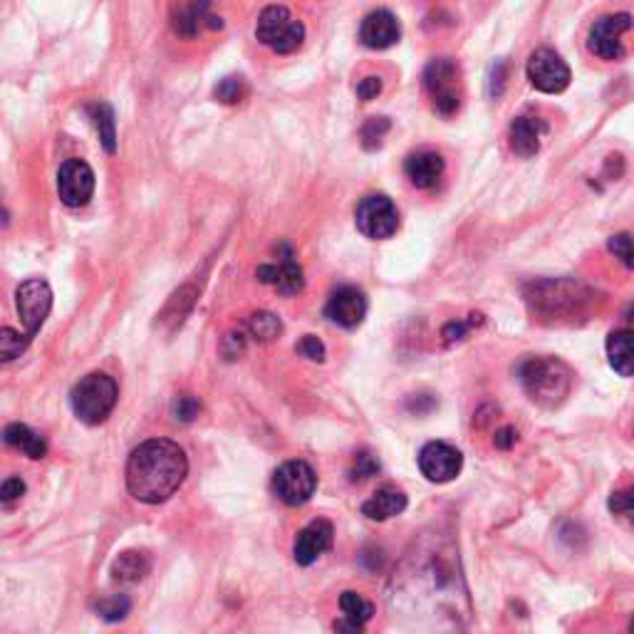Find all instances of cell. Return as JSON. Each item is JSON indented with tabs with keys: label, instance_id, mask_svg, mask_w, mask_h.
Listing matches in <instances>:
<instances>
[{
	"label": "cell",
	"instance_id": "6da1fadb",
	"mask_svg": "<svg viewBox=\"0 0 634 634\" xmlns=\"http://www.w3.org/2000/svg\"><path fill=\"white\" fill-rule=\"evenodd\" d=\"M188 473L184 449L169 439H149L127 461V488L141 504L157 506L182 488Z\"/></svg>",
	"mask_w": 634,
	"mask_h": 634
},
{
	"label": "cell",
	"instance_id": "7a4b0ae2",
	"mask_svg": "<svg viewBox=\"0 0 634 634\" xmlns=\"http://www.w3.org/2000/svg\"><path fill=\"white\" fill-rule=\"evenodd\" d=\"M402 598H416L419 595V604L431 598V595H451V598H463L461 575L457 570V563L443 553H427V557L419 555V561L414 563L412 573H402L400 577Z\"/></svg>",
	"mask_w": 634,
	"mask_h": 634
},
{
	"label": "cell",
	"instance_id": "3957f363",
	"mask_svg": "<svg viewBox=\"0 0 634 634\" xmlns=\"http://www.w3.org/2000/svg\"><path fill=\"white\" fill-rule=\"evenodd\" d=\"M518 380L535 404L553 410L570 392L573 372L570 367L555 357H531L520 362Z\"/></svg>",
	"mask_w": 634,
	"mask_h": 634
},
{
	"label": "cell",
	"instance_id": "277c9868",
	"mask_svg": "<svg viewBox=\"0 0 634 634\" xmlns=\"http://www.w3.org/2000/svg\"><path fill=\"white\" fill-rule=\"evenodd\" d=\"M117 400H119L117 382L112 380L109 374H102V372H92L88 377H82V380L74 384L70 392V404H72L74 416H78L82 424H90V427H97V424L107 419L112 410L117 406Z\"/></svg>",
	"mask_w": 634,
	"mask_h": 634
},
{
	"label": "cell",
	"instance_id": "5b68a950",
	"mask_svg": "<svg viewBox=\"0 0 634 634\" xmlns=\"http://www.w3.org/2000/svg\"><path fill=\"white\" fill-rule=\"evenodd\" d=\"M255 37L278 55H290L306 41V27L292 15L288 8L270 5L261 13L255 25Z\"/></svg>",
	"mask_w": 634,
	"mask_h": 634
},
{
	"label": "cell",
	"instance_id": "8992f818",
	"mask_svg": "<svg viewBox=\"0 0 634 634\" xmlns=\"http://www.w3.org/2000/svg\"><path fill=\"white\" fill-rule=\"evenodd\" d=\"M355 223L362 235L372 241L392 239L400 229V211L390 196L384 194H369L357 204Z\"/></svg>",
	"mask_w": 634,
	"mask_h": 634
},
{
	"label": "cell",
	"instance_id": "52a82bcc",
	"mask_svg": "<svg viewBox=\"0 0 634 634\" xmlns=\"http://www.w3.org/2000/svg\"><path fill=\"white\" fill-rule=\"evenodd\" d=\"M318 473L306 461H288L273 473V494L286 506H302L315 496Z\"/></svg>",
	"mask_w": 634,
	"mask_h": 634
},
{
	"label": "cell",
	"instance_id": "ba28073f",
	"mask_svg": "<svg viewBox=\"0 0 634 634\" xmlns=\"http://www.w3.org/2000/svg\"><path fill=\"white\" fill-rule=\"evenodd\" d=\"M424 84H427V90L431 94L434 109H437L441 117H451L453 112L459 109L461 104L459 68L449 58L429 62V68L424 70Z\"/></svg>",
	"mask_w": 634,
	"mask_h": 634
},
{
	"label": "cell",
	"instance_id": "9c48e42d",
	"mask_svg": "<svg viewBox=\"0 0 634 634\" xmlns=\"http://www.w3.org/2000/svg\"><path fill=\"white\" fill-rule=\"evenodd\" d=\"M15 306L18 315H21L25 325V333L35 337L53 310V290L43 278L25 280L23 286L15 290Z\"/></svg>",
	"mask_w": 634,
	"mask_h": 634
},
{
	"label": "cell",
	"instance_id": "30bf717a",
	"mask_svg": "<svg viewBox=\"0 0 634 634\" xmlns=\"http://www.w3.org/2000/svg\"><path fill=\"white\" fill-rule=\"evenodd\" d=\"M528 80L545 94H561L570 84V68L551 47H541L528 60Z\"/></svg>",
	"mask_w": 634,
	"mask_h": 634
},
{
	"label": "cell",
	"instance_id": "8fae6325",
	"mask_svg": "<svg viewBox=\"0 0 634 634\" xmlns=\"http://www.w3.org/2000/svg\"><path fill=\"white\" fill-rule=\"evenodd\" d=\"M632 27L630 13L618 15H604L598 23L590 27L588 47L592 55H598L600 60H622L624 58V45L622 35Z\"/></svg>",
	"mask_w": 634,
	"mask_h": 634
},
{
	"label": "cell",
	"instance_id": "7c38bea8",
	"mask_svg": "<svg viewBox=\"0 0 634 634\" xmlns=\"http://www.w3.org/2000/svg\"><path fill=\"white\" fill-rule=\"evenodd\" d=\"M463 457L457 447L443 441H429L419 451V471L431 484H449L461 473Z\"/></svg>",
	"mask_w": 634,
	"mask_h": 634
},
{
	"label": "cell",
	"instance_id": "4fadbf2b",
	"mask_svg": "<svg viewBox=\"0 0 634 634\" xmlns=\"http://www.w3.org/2000/svg\"><path fill=\"white\" fill-rule=\"evenodd\" d=\"M58 194L65 206L80 208L90 204L94 194V172L88 162L82 159H70L65 162L58 172Z\"/></svg>",
	"mask_w": 634,
	"mask_h": 634
},
{
	"label": "cell",
	"instance_id": "5bb4252c",
	"mask_svg": "<svg viewBox=\"0 0 634 634\" xmlns=\"http://www.w3.org/2000/svg\"><path fill=\"white\" fill-rule=\"evenodd\" d=\"M335 541V528L330 520L325 518H318L308 523L296 538V545H292V557H296V563L308 567L318 561L320 555L327 553L330 547H333Z\"/></svg>",
	"mask_w": 634,
	"mask_h": 634
},
{
	"label": "cell",
	"instance_id": "9a60e30c",
	"mask_svg": "<svg viewBox=\"0 0 634 634\" xmlns=\"http://www.w3.org/2000/svg\"><path fill=\"white\" fill-rule=\"evenodd\" d=\"M365 315H367L365 292L353 286L337 288L325 306V318L330 320V323L347 327V330L362 325Z\"/></svg>",
	"mask_w": 634,
	"mask_h": 634
},
{
	"label": "cell",
	"instance_id": "2e32d148",
	"mask_svg": "<svg viewBox=\"0 0 634 634\" xmlns=\"http://www.w3.org/2000/svg\"><path fill=\"white\" fill-rule=\"evenodd\" d=\"M283 255L278 258V263H268V266H261L255 270V276H258L261 283H268V286L276 288L280 296H296V292L302 290L306 286V280H302V268L298 266L296 255L288 249V245H283Z\"/></svg>",
	"mask_w": 634,
	"mask_h": 634
},
{
	"label": "cell",
	"instance_id": "e0dca14e",
	"mask_svg": "<svg viewBox=\"0 0 634 634\" xmlns=\"http://www.w3.org/2000/svg\"><path fill=\"white\" fill-rule=\"evenodd\" d=\"M400 21H396V15H392L390 11L369 13L362 25H359V41H362V45L369 47V50H387V47L400 43Z\"/></svg>",
	"mask_w": 634,
	"mask_h": 634
},
{
	"label": "cell",
	"instance_id": "ac0fdd59",
	"mask_svg": "<svg viewBox=\"0 0 634 634\" xmlns=\"http://www.w3.org/2000/svg\"><path fill=\"white\" fill-rule=\"evenodd\" d=\"M404 174L416 188H434L443 176V159L437 151H414L406 157Z\"/></svg>",
	"mask_w": 634,
	"mask_h": 634
},
{
	"label": "cell",
	"instance_id": "d6986e66",
	"mask_svg": "<svg viewBox=\"0 0 634 634\" xmlns=\"http://www.w3.org/2000/svg\"><path fill=\"white\" fill-rule=\"evenodd\" d=\"M545 122L538 117H518L510 125V149L516 151L518 157H533L541 149V139L545 135Z\"/></svg>",
	"mask_w": 634,
	"mask_h": 634
},
{
	"label": "cell",
	"instance_id": "ffe728a7",
	"mask_svg": "<svg viewBox=\"0 0 634 634\" xmlns=\"http://www.w3.org/2000/svg\"><path fill=\"white\" fill-rule=\"evenodd\" d=\"M610 367L620 377H634V330H614L608 337Z\"/></svg>",
	"mask_w": 634,
	"mask_h": 634
},
{
	"label": "cell",
	"instance_id": "44dd1931",
	"mask_svg": "<svg viewBox=\"0 0 634 634\" xmlns=\"http://www.w3.org/2000/svg\"><path fill=\"white\" fill-rule=\"evenodd\" d=\"M404 508H406L404 491L394 488V486H384L367 500V504L362 506V514L369 520H380L382 523V520H387V518H394V516L404 514Z\"/></svg>",
	"mask_w": 634,
	"mask_h": 634
},
{
	"label": "cell",
	"instance_id": "7402d4cb",
	"mask_svg": "<svg viewBox=\"0 0 634 634\" xmlns=\"http://www.w3.org/2000/svg\"><path fill=\"white\" fill-rule=\"evenodd\" d=\"M3 439L8 447L23 451L25 457H31V459H45V453H47L45 439L41 437V434H35L31 427H25V424H11V427H5Z\"/></svg>",
	"mask_w": 634,
	"mask_h": 634
},
{
	"label": "cell",
	"instance_id": "603a6c76",
	"mask_svg": "<svg viewBox=\"0 0 634 634\" xmlns=\"http://www.w3.org/2000/svg\"><path fill=\"white\" fill-rule=\"evenodd\" d=\"M151 570V561L145 551H125L112 563V577L117 583H139Z\"/></svg>",
	"mask_w": 634,
	"mask_h": 634
},
{
	"label": "cell",
	"instance_id": "cb8c5ba5",
	"mask_svg": "<svg viewBox=\"0 0 634 634\" xmlns=\"http://www.w3.org/2000/svg\"><path fill=\"white\" fill-rule=\"evenodd\" d=\"M88 112H90L92 125L97 127V131H100V139H102L104 149H107V154H115V149H117L115 112H112L107 102H94V104H90Z\"/></svg>",
	"mask_w": 634,
	"mask_h": 634
},
{
	"label": "cell",
	"instance_id": "d4e9b609",
	"mask_svg": "<svg viewBox=\"0 0 634 634\" xmlns=\"http://www.w3.org/2000/svg\"><path fill=\"white\" fill-rule=\"evenodd\" d=\"M339 610H343L345 620L349 622H357V624H365L374 618V604L365 600L362 595H357L353 590L343 592V598H339Z\"/></svg>",
	"mask_w": 634,
	"mask_h": 634
},
{
	"label": "cell",
	"instance_id": "484cf974",
	"mask_svg": "<svg viewBox=\"0 0 634 634\" xmlns=\"http://www.w3.org/2000/svg\"><path fill=\"white\" fill-rule=\"evenodd\" d=\"M249 333L258 343H273L283 333V323L273 312H253L249 318Z\"/></svg>",
	"mask_w": 634,
	"mask_h": 634
},
{
	"label": "cell",
	"instance_id": "4316f807",
	"mask_svg": "<svg viewBox=\"0 0 634 634\" xmlns=\"http://www.w3.org/2000/svg\"><path fill=\"white\" fill-rule=\"evenodd\" d=\"M31 335H21L15 333L13 327H3L0 330V357H3V362H11V359L21 357L25 353V347L31 345Z\"/></svg>",
	"mask_w": 634,
	"mask_h": 634
},
{
	"label": "cell",
	"instance_id": "83f0119b",
	"mask_svg": "<svg viewBox=\"0 0 634 634\" xmlns=\"http://www.w3.org/2000/svg\"><path fill=\"white\" fill-rule=\"evenodd\" d=\"M216 100L223 102V104H239L245 100V94H249V84H245L243 78H235V74H231V78H223L219 84H216Z\"/></svg>",
	"mask_w": 634,
	"mask_h": 634
},
{
	"label": "cell",
	"instance_id": "f1b7e54d",
	"mask_svg": "<svg viewBox=\"0 0 634 634\" xmlns=\"http://www.w3.org/2000/svg\"><path fill=\"white\" fill-rule=\"evenodd\" d=\"M131 610V602L127 595H115V598H107V600H100L97 602V612L100 618H104L107 622H119L125 620Z\"/></svg>",
	"mask_w": 634,
	"mask_h": 634
},
{
	"label": "cell",
	"instance_id": "f546056e",
	"mask_svg": "<svg viewBox=\"0 0 634 634\" xmlns=\"http://www.w3.org/2000/svg\"><path fill=\"white\" fill-rule=\"evenodd\" d=\"M377 471H380V461H377L374 453L357 451L353 459V469H349V481H367L377 476Z\"/></svg>",
	"mask_w": 634,
	"mask_h": 634
},
{
	"label": "cell",
	"instance_id": "4dcf8cb0",
	"mask_svg": "<svg viewBox=\"0 0 634 634\" xmlns=\"http://www.w3.org/2000/svg\"><path fill=\"white\" fill-rule=\"evenodd\" d=\"M608 506H610V510H612L614 516L624 518L634 528V486L614 491V494L610 496Z\"/></svg>",
	"mask_w": 634,
	"mask_h": 634
},
{
	"label": "cell",
	"instance_id": "1f68e13d",
	"mask_svg": "<svg viewBox=\"0 0 634 634\" xmlns=\"http://www.w3.org/2000/svg\"><path fill=\"white\" fill-rule=\"evenodd\" d=\"M206 8H208V0H194V3L184 11L182 21L176 23L178 31H182L184 35H196L198 27H201V23H204V18H206Z\"/></svg>",
	"mask_w": 634,
	"mask_h": 634
},
{
	"label": "cell",
	"instance_id": "d6a6232c",
	"mask_svg": "<svg viewBox=\"0 0 634 634\" xmlns=\"http://www.w3.org/2000/svg\"><path fill=\"white\" fill-rule=\"evenodd\" d=\"M608 249L614 258H620V263H624L627 268H634V235L632 233L612 235Z\"/></svg>",
	"mask_w": 634,
	"mask_h": 634
},
{
	"label": "cell",
	"instance_id": "836d02e7",
	"mask_svg": "<svg viewBox=\"0 0 634 634\" xmlns=\"http://www.w3.org/2000/svg\"><path fill=\"white\" fill-rule=\"evenodd\" d=\"M198 412H201V404H198V400L192 394H178L172 404L174 419L182 424H192L198 416Z\"/></svg>",
	"mask_w": 634,
	"mask_h": 634
},
{
	"label": "cell",
	"instance_id": "e575fe53",
	"mask_svg": "<svg viewBox=\"0 0 634 634\" xmlns=\"http://www.w3.org/2000/svg\"><path fill=\"white\" fill-rule=\"evenodd\" d=\"M390 131V122H387L384 117H372L365 125L362 129V137H365V147L367 149H374V147H380L382 145V137Z\"/></svg>",
	"mask_w": 634,
	"mask_h": 634
},
{
	"label": "cell",
	"instance_id": "d590c367",
	"mask_svg": "<svg viewBox=\"0 0 634 634\" xmlns=\"http://www.w3.org/2000/svg\"><path fill=\"white\" fill-rule=\"evenodd\" d=\"M296 349H298V353H300L302 357L312 359V362H323V359H325V345L320 343V339H318L315 335H306V337H302L300 343L296 345Z\"/></svg>",
	"mask_w": 634,
	"mask_h": 634
},
{
	"label": "cell",
	"instance_id": "8d00e7d4",
	"mask_svg": "<svg viewBox=\"0 0 634 634\" xmlns=\"http://www.w3.org/2000/svg\"><path fill=\"white\" fill-rule=\"evenodd\" d=\"M23 494H25V484H23L21 479H15V476L5 479L3 486H0V498H3L5 506H11L13 500H18Z\"/></svg>",
	"mask_w": 634,
	"mask_h": 634
},
{
	"label": "cell",
	"instance_id": "74e56055",
	"mask_svg": "<svg viewBox=\"0 0 634 634\" xmlns=\"http://www.w3.org/2000/svg\"><path fill=\"white\" fill-rule=\"evenodd\" d=\"M380 92H382V80L380 78H365L362 82L357 84V97L365 100V102L374 100Z\"/></svg>",
	"mask_w": 634,
	"mask_h": 634
},
{
	"label": "cell",
	"instance_id": "f35d334b",
	"mask_svg": "<svg viewBox=\"0 0 634 634\" xmlns=\"http://www.w3.org/2000/svg\"><path fill=\"white\" fill-rule=\"evenodd\" d=\"M469 333V325L466 323H449L443 327V337H447V343H457V339H463Z\"/></svg>",
	"mask_w": 634,
	"mask_h": 634
},
{
	"label": "cell",
	"instance_id": "ab89813d",
	"mask_svg": "<svg viewBox=\"0 0 634 634\" xmlns=\"http://www.w3.org/2000/svg\"><path fill=\"white\" fill-rule=\"evenodd\" d=\"M494 441H496L498 449H510V447H514V443L518 441V434H516L514 427H506V429H500V431L496 434Z\"/></svg>",
	"mask_w": 634,
	"mask_h": 634
},
{
	"label": "cell",
	"instance_id": "60d3db41",
	"mask_svg": "<svg viewBox=\"0 0 634 634\" xmlns=\"http://www.w3.org/2000/svg\"><path fill=\"white\" fill-rule=\"evenodd\" d=\"M630 632H634V620L630 622Z\"/></svg>",
	"mask_w": 634,
	"mask_h": 634
}]
</instances>
